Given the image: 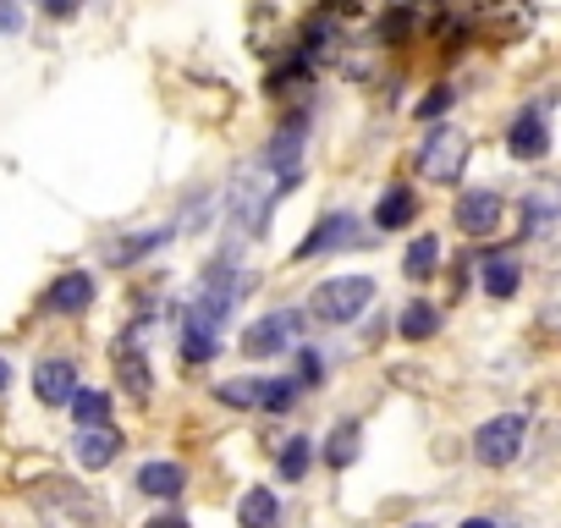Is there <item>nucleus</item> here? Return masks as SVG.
<instances>
[{"label": "nucleus", "mask_w": 561, "mask_h": 528, "mask_svg": "<svg viewBox=\"0 0 561 528\" xmlns=\"http://www.w3.org/2000/svg\"><path fill=\"white\" fill-rule=\"evenodd\" d=\"M264 171H242L237 182H231V220H242L253 237H264V226H270V204H275V176L270 182H259Z\"/></svg>", "instance_id": "39448f33"}, {"label": "nucleus", "mask_w": 561, "mask_h": 528, "mask_svg": "<svg viewBox=\"0 0 561 528\" xmlns=\"http://www.w3.org/2000/svg\"><path fill=\"white\" fill-rule=\"evenodd\" d=\"M144 528H187V523H182V517H149Z\"/></svg>", "instance_id": "c85d7f7f"}, {"label": "nucleus", "mask_w": 561, "mask_h": 528, "mask_svg": "<svg viewBox=\"0 0 561 528\" xmlns=\"http://www.w3.org/2000/svg\"><path fill=\"white\" fill-rule=\"evenodd\" d=\"M523 435H528L523 413L484 418V424L473 429V457H479L484 468H506V462H517V451H523Z\"/></svg>", "instance_id": "20e7f679"}, {"label": "nucleus", "mask_w": 561, "mask_h": 528, "mask_svg": "<svg viewBox=\"0 0 561 528\" xmlns=\"http://www.w3.org/2000/svg\"><path fill=\"white\" fill-rule=\"evenodd\" d=\"M50 18H78V0H45Z\"/></svg>", "instance_id": "cd10ccee"}, {"label": "nucleus", "mask_w": 561, "mask_h": 528, "mask_svg": "<svg viewBox=\"0 0 561 528\" xmlns=\"http://www.w3.org/2000/svg\"><path fill=\"white\" fill-rule=\"evenodd\" d=\"M358 242V226H353V215H325L309 237H304V248H298V259H314V253H325V248H353Z\"/></svg>", "instance_id": "9b49d317"}, {"label": "nucleus", "mask_w": 561, "mask_h": 528, "mask_svg": "<svg viewBox=\"0 0 561 528\" xmlns=\"http://www.w3.org/2000/svg\"><path fill=\"white\" fill-rule=\"evenodd\" d=\"M358 435H364L358 424H336V435H331V446H325V462H331V468H347V462L358 457Z\"/></svg>", "instance_id": "412c9836"}, {"label": "nucleus", "mask_w": 561, "mask_h": 528, "mask_svg": "<svg viewBox=\"0 0 561 528\" xmlns=\"http://www.w3.org/2000/svg\"><path fill=\"white\" fill-rule=\"evenodd\" d=\"M413 528H430V523H413Z\"/></svg>", "instance_id": "2f4dec72"}, {"label": "nucleus", "mask_w": 561, "mask_h": 528, "mask_svg": "<svg viewBox=\"0 0 561 528\" xmlns=\"http://www.w3.org/2000/svg\"><path fill=\"white\" fill-rule=\"evenodd\" d=\"M34 397L50 402V408L72 402V397H78V369H72L67 358H45V364L34 369Z\"/></svg>", "instance_id": "1a4fd4ad"}, {"label": "nucleus", "mask_w": 561, "mask_h": 528, "mask_svg": "<svg viewBox=\"0 0 561 528\" xmlns=\"http://www.w3.org/2000/svg\"><path fill=\"white\" fill-rule=\"evenodd\" d=\"M72 413H78L83 429H89V424H105V418H111V397H105V391H78V397H72Z\"/></svg>", "instance_id": "393cba45"}, {"label": "nucleus", "mask_w": 561, "mask_h": 528, "mask_svg": "<svg viewBox=\"0 0 561 528\" xmlns=\"http://www.w3.org/2000/svg\"><path fill=\"white\" fill-rule=\"evenodd\" d=\"M23 28V7L18 0H0V34H18Z\"/></svg>", "instance_id": "bb28decb"}, {"label": "nucleus", "mask_w": 561, "mask_h": 528, "mask_svg": "<svg viewBox=\"0 0 561 528\" xmlns=\"http://www.w3.org/2000/svg\"><path fill=\"white\" fill-rule=\"evenodd\" d=\"M435 325H440V314H435L430 303H408V314H402V336H408V342L435 336Z\"/></svg>", "instance_id": "5701e85b"}, {"label": "nucleus", "mask_w": 561, "mask_h": 528, "mask_svg": "<svg viewBox=\"0 0 561 528\" xmlns=\"http://www.w3.org/2000/svg\"><path fill=\"white\" fill-rule=\"evenodd\" d=\"M484 292H490V298H512V292H517V264H512L506 253H490V259H484Z\"/></svg>", "instance_id": "a211bd4d"}, {"label": "nucleus", "mask_w": 561, "mask_h": 528, "mask_svg": "<svg viewBox=\"0 0 561 528\" xmlns=\"http://www.w3.org/2000/svg\"><path fill=\"white\" fill-rule=\"evenodd\" d=\"M506 149H512L517 160H539V154L550 149L545 122H539V116H517V122H512V133H506Z\"/></svg>", "instance_id": "dca6fc26"}, {"label": "nucleus", "mask_w": 561, "mask_h": 528, "mask_svg": "<svg viewBox=\"0 0 561 528\" xmlns=\"http://www.w3.org/2000/svg\"><path fill=\"white\" fill-rule=\"evenodd\" d=\"M182 484H187L182 462H144V468H138V490H144V495H154V501L182 495Z\"/></svg>", "instance_id": "2eb2a0df"}, {"label": "nucleus", "mask_w": 561, "mask_h": 528, "mask_svg": "<svg viewBox=\"0 0 561 528\" xmlns=\"http://www.w3.org/2000/svg\"><path fill=\"white\" fill-rule=\"evenodd\" d=\"M369 298H375L369 276H331V282H320L309 292V314L325 320V325H347V320H358L369 309Z\"/></svg>", "instance_id": "f03ea898"}, {"label": "nucleus", "mask_w": 561, "mask_h": 528, "mask_svg": "<svg viewBox=\"0 0 561 528\" xmlns=\"http://www.w3.org/2000/svg\"><path fill=\"white\" fill-rule=\"evenodd\" d=\"M462 528H495V523H490V517H468Z\"/></svg>", "instance_id": "7c9ffc66"}, {"label": "nucleus", "mask_w": 561, "mask_h": 528, "mask_svg": "<svg viewBox=\"0 0 561 528\" xmlns=\"http://www.w3.org/2000/svg\"><path fill=\"white\" fill-rule=\"evenodd\" d=\"M116 451H122V435L105 429V424H89V429L78 435V462H83V468H111Z\"/></svg>", "instance_id": "4468645a"}, {"label": "nucleus", "mask_w": 561, "mask_h": 528, "mask_svg": "<svg viewBox=\"0 0 561 528\" xmlns=\"http://www.w3.org/2000/svg\"><path fill=\"white\" fill-rule=\"evenodd\" d=\"M12 386V369H7V358H0V391H7Z\"/></svg>", "instance_id": "c756f323"}, {"label": "nucleus", "mask_w": 561, "mask_h": 528, "mask_svg": "<svg viewBox=\"0 0 561 528\" xmlns=\"http://www.w3.org/2000/svg\"><path fill=\"white\" fill-rule=\"evenodd\" d=\"M56 314H83L89 303H94V282L83 276V271H67L56 287H50V298H45Z\"/></svg>", "instance_id": "f8f14e48"}, {"label": "nucleus", "mask_w": 561, "mask_h": 528, "mask_svg": "<svg viewBox=\"0 0 561 528\" xmlns=\"http://www.w3.org/2000/svg\"><path fill=\"white\" fill-rule=\"evenodd\" d=\"M298 331V314L287 309V314H264V320H253L248 331H242V347L253 353V358H270V353H287V336Z\"/></svg>", "instance_id": "6e6552de"}, {"label": "nucleus", "mask_w": 561, "mask_h": 528, "mask_svg": "<svg viewBox=\"0 0 561 528\" xmlns=\"http://www.w3.org/2000/svg\"><path fill=\"white\" fill-rule=\"evenodd\" d=\"M116 375H122V391H127V397L149 402L154 380H149V364H144V353H138L133 342H116Z\"/></svg>", "instance_id": "ddd939ff"}, {"label": "nucleus", "mask_w": 561, "mask_h": 528, "mask_svg": "<svg viewBox=\"0 0 561 528\" xmlns=\"http://www.w3.org/2000/svg\"><path fill=\"white\" fill-rule=\"evenodd\" d=\"M34 512L45 517V528H100V506L89 490L67 484V479H45L34 490Z\"/></svg>", "instance_id": "f257e3e1"}, {"label": "nucleus", "mask_w": 561, "mask_h": 528, "mask_svg": "<svg viewBox=\"0 0 561 528\" xmlns=\"http://www.w3.org/2000/svg\"><path fill=\"white\" fill-rule=\"evenodd\" d=\"M264 165L275 171V187H280V193L298 187V165H304V122H287V127L275 133V144H270Z\"/></svg>", "instance_id": "0eeeda50"}, {"label": "nucleus", "mask_w": 561, "mask_h": 528, "mask_svg": "<svg viewBox=\"0 0 561 528\" xmlns=\"http://www.w3.org/2000/svg\"><path fill=\"white\" fill-rule=\"evenodd\" d=\"M182 358H187V364H204V358H215V331L187 320V331H182Z\"/></svg>", "instance_id": "b1692460"}, {"label": "nucleus", "mask_w": 561, "mask_h": 528, "mask_svg": "<svg viewBox=\"0 0 561 528\" xmlns=\"http://www.w3.org/2000/svg\"><path fill=\"white\" fill-rule=\"evenodd\" d=\"M309 435H293L287 446H280V479H304L309 473Z\"/></svg>", "instance_id": "4be33fe9"}, {"label": "nucleus", "mask_w": 561, "mask_h": 528, "mask_svg": "<svg viewBox=\"0 0 561 528\" xmlns=\"http://www.w3.org/2000/svg\"><path fill=\"white\" fill-rule=\"evenodd\" d=\"M451 100H457L451 89H435V94H424V100H419V116H424V122H435V116H446V111H451Z\"/></svg>", "instance_id": "a878e982"}, {"label": "nucleus", "mask_w": 561, "mask_h": 528, "mask_svg": "<svg viewBox=\"0 0 561 528\" xmlns=\"http://www.w3.org/2000/svg\"><path fill=\"white\" fill-rule=\"evenodd\" d=\"M435 259H440V242H435V237H413V242H408V259H402V271H408L413 282H424V276H435Z\"/></svg>", "instance_id": "aec40b11"}, {"label": "nucleus", "mask_w": 561, "mask_h": 528, "mask_svg": "<svg viewBox=\"0 0 561 528\" xmlns=\"http://www.w3.org/2000/svg\"><path fill=\"white\" fill-rule=\"evenodd\" d=\"M237 517H242V528H270V523H275V495H270L264 484H253V490L242 495Z\"/></svg>", "instance_id": "6ab92c4d"}, {"label": "nucleus", "mask_w": 561, "mask_h": 528, "mask_svg": "<svg viewBox=\"0 0 561 528\" xmlns=\"http://www.w3.org/2000/svg\"><path fill=\"white\" fill-rule=\"evenodd\" d=\"M413 209H419V204H413V193H408V187H386V193H380V204H375V226H380V231H397V226H408V220H413Z\"/></svg>", "instance_id": "f3484780"}, {"label": "nucleus", "mask_w": 561, "mask_h": 528, "mask_svg": "<svg viewBox=\"0 0 561 528\" xmlns=\"http://www.w3.org/2000/svg\"><path fill=\"white\" fill-rule=\"evenodd\" d=\"M457 226H462L468 237H490V231L501 226V198H495V193H462V198H457Z\"/></svg>", "instance_id": "9d476101"}, {"label": "nucleus", "mask_w": 561, "mask_h": 528, "mask_svg": "<svg viewBox=\"0 0 561 528\" xmlns=\"http://www.w3.org/2000/svg\"><path fill=\"white\" fill-rule=\"evenodd\" d=\"M226 408H264V413H287L298 397V380H226L215 391Z\"/></svg>", "instance_id": "423d86ee"}, {"label": "nucleus", "mask_w": 561, "mask_h": 528, "mask_svg": "<svg viewBox=\"0 0 561 528\" xmlns=\"http://www.w3.org/2000/svg\"><path fill=\"white\" fill-rule=\"evenodd\" d=\"M462 165H468V133H457V127H430L424 133V149H419V171L430 176V182H440V187H451L457 176H462Z\"/></svg>", "instance_id": "7ed1b4c3"}]
</instances>
